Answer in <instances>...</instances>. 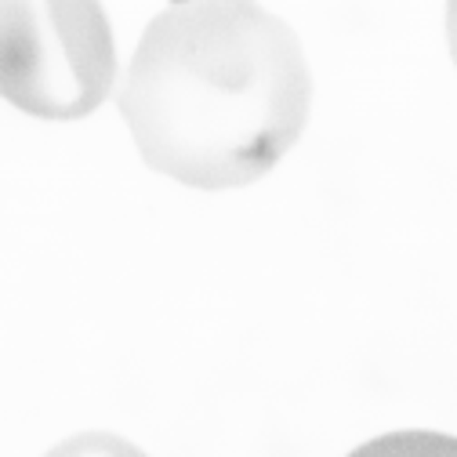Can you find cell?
Listing matches in <instances>:
<instances>
[{"mask_svg":"<svg viewBox=\"0 0 457 457\" xmlns=\"http://www.w3.org/2000/svg\"><path fill=\"white\" fill-rule=\"evenodd\" d=\"M117 98L153 170L221 193L295 149L312 73L298 33L258 0H175L145 26Z\"/></svg>","mask_w":457,"mask_h":457,"instance_id":"cell-1","label":"cell"},{"mask_svg":"<svg viewBox=\"0 0 457 457\" xmlns=\"http://www.w3.org/2000/svg\"><path fill=\"white\" fill-rule=\"evenodd\" d=\"M102 0H0V98L40 120H80L117 84Z\"/></svg>","mask_w":457,"mask_h":457,"instance_id":"cell-2","label":"cell"},{"mask_svg":"<svg viewBox=\"0 0 457 457\" xmlns=\"http://www.w3.org/2000/svg\"><path fill=\"white\" fill-rule=\"evenodd\" d=\"M443 29H446V51L457 66V0H446V19H443Z\"/></svg>","mask_w":457,"mask_h":457,"instance_id":"cell-3","label":"cell"}]
</instances>
